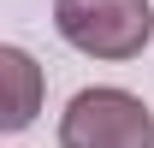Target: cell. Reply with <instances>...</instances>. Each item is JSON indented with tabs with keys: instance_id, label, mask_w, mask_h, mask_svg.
<instances>
[{
	"instance_id": "obj_1",
	"label": "cell",
	"mask_w": 154,
	"mask_h": 148,
	"mask_svg": "<svg viewBox=\"0 0 154 148\" xmlns=\"http://www.w3.org/2000/svg\"><path fill=\"white\" fill-rule=\"evenodd\" d=\"M54 30L89 59H136L154 42L148 0H54Z\"/></svg>"
},
{
	"instance_id": "obj_2",
	"label": "cell",
	"mask_w": 154,
	"mask_h": 148,
	"mask_svg": "<svg viewBox=\"0 0 154 148\" xmlns=\"http://www.w3.org/2000/svg\"><path fill=\"white\" fill-rule=\"evenodd\" d=\"M59 148H154V113L131 89H77L59 113Z\"/></svg>"
},
{
	"instance_id": "obj_3",
	"label": "cell",
	"mask_w": 154,
	"mask_h": 148,
	"mask_svg": "<svg viewBox=\"0 0 154 148\" xmlns=\"http://www.w3.org/2000/svg\"><path fill=\"white\" fill-rule=\"evenodd\" d=\"M42 101H48V71L36 65V54L0 42V130H30Z\"/></svg>"
}]
</instances>
